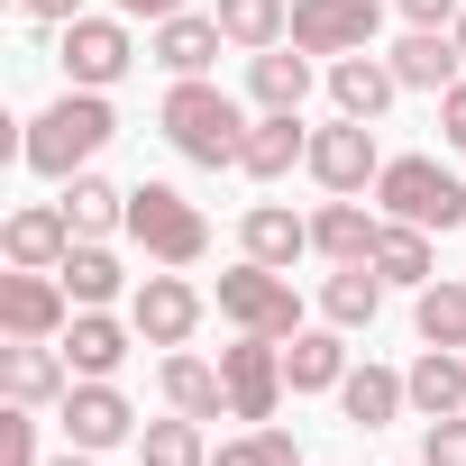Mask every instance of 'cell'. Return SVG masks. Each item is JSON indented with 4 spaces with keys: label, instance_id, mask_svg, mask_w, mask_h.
I'll list each match as a JSON object with an SVG mask.
<instances>
[{
    "label": "cell",
    "instance_id": "obj_1",
    "mask_svg": "<svg viewBox=\"0 0 466 466\" xmlns=\"http://www.w3.org/2000/svg\"><path fill=\"white\" fill-rule=\"evenodd\" d=\"M119 137V110H110V92H83V83H65V101H46L37 119H28V137H19V165L28 174H46V183H74L101 147Z\"/></svg>",
    "mask_w": 466,
    "mask_h": 466
},
{
    "label": "cell",
    "instance_id": "obj_2",
    "mask_svg": "<svg viewBox=\"0 0 466 466\" xmlns=\"http://www.w3.org/2000/svg\"><path fill=\"white\" fill-rule=\"evenodd\" d=\"M156 128L174 137V156H183V165H210V174H219V165H238V156H248V128H257V119L228 101L210 74H183V83L165 92Z\"/></svg>",
    "mask_w": 466,
    "mask_h": 466
},
{
    "label": "cell",
    "instance_id": "obj_3",
    "mask_svg": "<svg viewBox=\"0 0 466 466\" xmlns=\"http://www.w3.org/2000/svg\"><path fill=\"white\" fill-rule=\"evenodd\" d=\"M375 210L384 219H411V228H466V183L439 165V156H384L375 174Z\"/></svg>",
    "mask_w": 466,
    "mask_h": 466
},
{
    "label": "cell",
    "instance_id": "obj_4",
    "mask_svg": "<svg viewBox=\"0 0 466 466\" xmlns=\"http://www.w3.org/2000/svg\"><path fill=\"white\" fill-rule=\"evenodd\" d=\"M128 238L147 248V266H201L210 257V219L174 183H128Z\"/></svg>",
    "mask_w": 466,
    "mask_h": 466
},
{
    "label": "cell",
    "instance_id": "obj_5",
    "mask_svg": "<svg viewBox=\"0 0 466 466\" xmlns=\"http://www.w3.org/2000/svg\"><path fill=\"white\" fill-rule=\"evenodd\" d=\"M219 320L228 329H248V339H293L302 329V293H293V275H275V266H228L219 275Z\"/></svg>",
    "mask_w": 466,
    "mask_h": 466
},
{
    "label": "cell",
    "instance_id": "obj_6",
    "mask_svg": "<svg viewBox=\"0 0 466 466\" xmlns=\"http://www.w3.org/2000/svg\"><path fill=\"white\" fill-rule=\"evenodd\" d=\"M219 384H228V420H275V402L293 393L284 384V339H248L238 329V348H219Z\"/></svg>",
    "mask_w": 466,
    "mask_h": 466
},
{
    "label": "cell",
    "instance_id": "obj_7",
    "mask_svg": "<svg viewBox=\"0 0 466 466\" xmlns=\"http://www.w3.org/2000/svg\"><path fill=\"white\" fill-rule=\"evenodd\" d=\"M56 65H65V83H83V92H110L128 65H137V37H128V19H74L65 28V46H56Z\"/></svg>",
    "mask_w": 466,
    "mask_h": 466
},
{
    "label": "cell",
    "instance_id": "obj_8",
    "mask_svg": "<svg viewBox=\"0 0 466 466\" xmlns=\"http://www.w3.org/2000/svg\"><path fill=\"white\" fill-rule=\"evenodd\" d=\"M56 411H65V439H74V448H92V457H101V448H128V439L147 430L110 375H74V393H65Z\"/></svg>",
    "mask_w": 466,
    "mask_h": 466
},
{
    "label": "cell",
    "instance_id": "obj_9",
    "mask_svg": "<svg viewBox=\"0 0 466 466\" xmlns=\"http://www.w3.org/2000/svg\"><path fill=\"white\" fill-rule=\"evenodd\" d=\"M320 192H366L375 174H384V156H375V119H329V128H311V165H302Z\"/></svg>",
    "mask_w": 466,
    "mask_h": 466
},
{
    "label": "cell",
    "instance_id": "obj_10",
    "mask_svg": "<svg viewBox=\"0 0 466 466\" xmlns=\"http://www.w3.org/2000/svg\"><path fill=\"white\" fill-rule=\"evenodd\" d=\"M375 19H384L375 0H293V46L339 65V56H366L375 46Z\"/></svg>",
    "mask_w": 466,
    "mask_h": 466
},
{
    "label": "cell",
    "instance_id": "obj_11",
    "mask_svg": "<svg viewBox=\"0 0 466 466\" xmlns=\"http://www.w3.org/2000/svg\"><path fill=\"white\" fill-rule=\"evenodd\" d=\"M0 329H10V339H65V329H74V293H65V275H28V266H10V275H0Z\"/></svg>",
    "mask_w": 466,
    "mask_h": 466
},
{
    "label": "cell",
    "instance_id": "obj_12",
    "mask_svg": "<svg viewBox=\"0 0 466 466\" xmlns=\"http://www.w3.org/2000/svg\"><path fill=\"white\" fill-rule=\"evenodd\" d=\"M0 257L28 266V275H56V266L74 257V219H65V201H19L10 219H0Z\"/></svg>",
    "mask_w": 466,
    "mask_h": 466
},
{
    "label": "cell",
    "instance_id": "obj_13",
    "mask_svg": "<svg viewBox=\"0 0 466 466\" xmlns=\"http://www.w3.org/2000/svg\"><path fill=\"white\" fill-rule=\"evenodd\" d=\"M128 320H137L147 348H183V339L201 329V293L183 284V266H165V275H147V284L128 293Z\"/></svg>",
    "mask_w": 466,
    "mask_h": 466
},
{
    "label": "cell",
    "instance_id": "obj_14",
    "mask_svg": "<svg viewBox=\"0 0 466 466\" xmlns=\"http://www.w3.org/2000/svg\"><path fill=\"white\" fill-rule=\"evenodd\" d=\"M0 393H10V402H28V411L65 402V393H74L65 348H56V339H10V348H0Z\"/></svg>",
    "mask_w": 466,
    "mask_h": 466
},
{
    "label": "cell",
    "instance_id": "obj_15",
    "mask_svg": "<svg viewBox=\"0 0 466 466\" xmlns=\"http://www.w3.org/2000/svg\"><path fill=\"white\" fill-rule=\"evenodd\" d=\"M375 238H384V219L357 192H329L311 210V257H329V266H375Z\"/></svg>",
    "mask_w": 466,
    "mask_h": 466
},
{
    "label": "cell",
    "instance_id": "obj_16",
    "mask_svg": "<svg viewBox=\"0 0 466 466\" xmlns=\"http://www.w3.org/2000/svg\"><path fill=\"white\" fill-rule=\"evenodd\" d=\"M293 165H311V128H302V110H257L238 174H257V183H284Z\"/></svg>",
    "mask_w": 466,
    "mask_h": 466
},
{
    "label": "cell",
    "instance_id": "obj_17",
    "mask_svg": "<svg viewBox=\"0 0 466 466\" xmlns=\"http://www.w3.org/2000/svg\"><path fill=\"white\" fill-rule=\"evenodd\" d=\"M402 92V74H393V56H339L329 65V101H339V119H384V101Z\"/></svg>",
    "mask_w": 466,
    "mask_h": 466
},
{
    "label": "cell",
    "instance_id": "obj_18",
    "mask_svg": "<svg viewBox=\"0 0 466 466\" xmlns=\"http://www.w3.org/2000/svg\"><path fill=\"white\" fill-rule=\"evenodd\" d=\"M156 384H165V411H183V420H219V411H228L219 366H210V357H192V348H165Z\"/></svg>",
    "mask_w": 466,
    "mask_h": 466
},
{
    "label": "cell",
    "instance_id": "obj_19",
    "mask_svg": "<svg viewBox=\"0 0 466 466\" xmlns=\"http://www.w3.org/2000/svg\"><path fill=\"white\" fill-rule=\"evenodd\" d=\"M219 46H228V37H219V19H201V10H174V19H156V46H147V56H156V65L183 83V74H210V65H219Z\"/></svg>",
    "mask_w": 466,
    "mask_h": 466
},
{
    "label": "cell",
    "instance_id": "obj_20",
    "mask_svg": "<svg viewBox=\"0 0 466 466\" xmlns=\"http://www.w3.org/2000/svg\"><path fill=\"white\" fill-rule=\"evenodd\" d=\"M238 248H248L257 266H275V275H293V257H311V219H293L284 201H257V210L238 219Z\"/></svg>",
    "mask_w": 466,
    "mask_h": 466
},
{
    "label": "cell",
    "instance_id": "obj_21",
    "mask_svg": "<svg viewBox=\"0 0 466 466\" xmlns=\"http://www.w3.org/2000/svg\"><path fill=\"white\" fill-rule=\"evenodd\" d=\"M128 339H137V320L74 311V329H65V366H74V375H119V366H128Z\"/></svg>",
    "mask_w": 466,
    "mask_h": 466
},
{
    "label": "cell",
    "instance_id": "obj_22",
    "mask_svg": "<svg viewBox=\"0 0 466 466\" xmlns=\"http://www.w3.org/2000/svg\"><path fill=\"white\" fill-rule=\"evenodd\" d=\"M402 393H411V411H420V420L466 411V357H457V348H420V357H411V375H402Z\"/></svg>",
    "mask_w": 466,
    "mask_h": 466
},
{
    "label": "cell",
    "instance_id": "obj_23",
    "mask_svg": "<svg viewBox=\"0 0 466 466\" xmlns=\"http://www.w3.org/2000/svg\"><path fill=\"white\" fill-rule=\"evenodd\" d=\"M393 74H402V92H448V83L466 74V56H457L448 28H411V37L393 46Z\"/></svg>",
    "mask_w": 466,
    "mask_h": 466
},
{
    "label": "cell",
    "instance_id": "obj_24",
    "mask_svg": "<svg viewBox=\"0 0 466 466\" xmlns=\"http://www.w3.org/2000/svg\"><path fill=\"white\" fill-rule=\"evenodd\" d=\"M248 92H257V110H302L311 101V56L293 37L266 46V56H248Z\"/></svg>",
    "mask_w": 466,
    "mask_h": 466
},
{
    "label": "cell",
    "instance_id": "obj_25",
    "mask_svg": "<svg viewBox=\"0 0 466 466\" xmlns=\"http://www.w3.org/2000/svg\"><path fill=\"white\" fill-rule=\"evenodd\" d=\"M284 384H293V393H339V384H348V339H339V329H293Z\"/></svg>",
    "mask_w": 466,
    "mask_h": 466
},
{
    "label": "cell",
    "instance_id": "obj_26",
    "mask_svg": "<svg viewBox=\"0 0 466 466\" xmlns=\"http://www.w3.org/2000/svg\"><path fill=\"white\" fill-rule=\"evenodd\" d=\"M56 201H65V219H74V238H110V228H128V192H119L110 174H92V165H83Z\"/></svg>",
    "mask_w": 466,
    "mask_h": 466
},
{
    "label": "cell",
    "instance_id": "obj_27",
    "mask_svg": "<svg viewBox=\"0 0 466 466\" xmlns=\"http://www.w3.org/2000/svg\"><path fill=\"white\" fill-rule=\"evenodd\" d=\"M219 37L238 46V56H266V46H284L293 37V0H219Z\"/></svg>",
    "mask_w": 466,
    "mask_h": 466
},
{
    "label": "cell",
    "instance_id": "obj_28",
    "mask_svg": "<svg viewBox=\"0 0 466 466\" xmlns=\"http://www.w3.org/2000/svg\"><path fill=\"white\" fill-rule=\"evenodd\" d=\"M56 275H65V293H74V311H110V302L128 293V275H119V257H110L101 238H74V257H65Z\"/></svg>",
    "mask_w": 466,
    "mask_h": 466
},
{
    "label": "cell",
    "instance_id": "obj_29",
    "mask_svg": "<svg viewBox=\"0 0 466 466\" xmlns=\"http://www.w3.org/2000/svg\"><path fill=\"white\" fill-rule=\"evenodd\" d=\"M339 411H348L357 430H384V420H402V411H411V393H402V375H393V366H348Z\"/></svg>",
    "mask_w": 466,
    "mask_h": 466
},
{
    "label": "cell",
    "instance_id": "obj_30",
    "mask_svg": "<svg viewBox=\"0 0 466 466\" xmlns=\"http://www.w3.org/2000/svg\"><path fill=\"white\" fill-rule=\"evenodd\" d=\"M320 311H329V329H375V311H384V275H375V266H339V275L320 284Z\"/></svg>",
    "mask_w": 466,
    "mask_h": 466
},
{
    "label": "cell",
    "instance_id": "obj_31",
    "mask_svg": "<svg viewBox=\"0 0 466 466\" xmlns=\"http://www.w3.org/2000/svg\"><path fill=\"white\" fill-rule=\"evenodd\" d=\"M375 275H384V284H402V293L439 284V275H430V228H411V219H384V238H375Z\"/></svg>",
    "mask_w": 466,
    "mask_h": 466
},
{
    "label": "cell",
    "instance_id": "obj_32",
    "mask_svg": "<svg viewBox=\"0 0 466 466\" xmlns=\"http://www.w3.org/2000/svg\"><path fill=\"white\" fill-rule=\"evenodd\" d=\"M411 329H420V348H466V284H420L411 293Z\"/></svg>",
    "mask_w": 466,
    "mask_h": 466
},
{
    "label": "cell",
    "instance_id": "obj_33",
    "mask_svg": "<svg viewBox=\"0 0 466 466\" xmlns=\"http://www.w3.org/2000/svg\"><path fill=\"white\" fill-rule=\"evenodd\" d=\"M210 466H302V448H293V430L257 420V430H238V439H219Z\"/></svg>",
    "mask_w": 466,
    "mask_h": 466
},
{
    "label": "cell",
    "instance_id": "obj_34",
    "mask_svg": "<svg viewBox=\"0 0 466 466\" xmlns=\"http://www.w3.org/2000/svg\"><path fill=\"white\" fill-rule=\"evenodd\" d=\"M137 457H147V466H210L201 420H183V411H174V420H147V430H137Z\"/></svg>",
    "mask_w": 466,
    "mask_h": 466
},
{
    "label": "cell",
    "instance_id": "obj_35",
    "mask_svg": "<svg viewBox=\"0 0 466 466\" xmlns=\"http://www.w3.org/2000/svg\"><path fill=\"white\" fill-rule=\"evenodd\" d=\"M0 466H46V457H37V411H28V402L0 411Z\"/></svg>",
    "mask_w": 466,
    "mask_h": 466
},
{
    "label": "cell",
    "instance_id": "obj_36",
    "mask_svg": "<svg viewBox=\"0 0 466 466\" xmlns=\"http://www.w3.org/2000/svg\"><path fill=\"white\" fill-rule=\"evenodd\" d=\"M420 466H466V411L420 420Z\"/></svg>",
    "mask_w": 466,
    "mask_h": 466
},
{
    "label": "cell",
    "instance_id": "obj_37",
    "mask_svg": "<svg viewBox=\"0 0 466 466\" xmlns=\"http://www.w3.org/2000/svg\"><path fill=\"white\" fill-rule=\"evenodd\" d=\"M439 137H448V147H466V74L439 92Z\"/></svg>",
    "mask_w": 466,
    "mask_h": 466
},
{
    "label": "cell",
    "instance_id": "obj_38",
    "mask_svg": "<svg viewBox=\"0 0 466 466\" xmlns=\"http://www.w3.org/2000/svg\"><path fill=\"white\" fill-rule=\"evenodd\" d=\"M411 28H457V0H393Z\"/></svg>",
    "mask_w": 466,
    "mask_h": 466
},
{
    "label": "cell",
    "instance_id": "obj_39",
    "mask_svg": "<svg viewBox=\"0 0 466 466\" xmlns=\"http://www.w3.org/2000/svg\"><path fill=\"white\" fill-rule=\"evenodd\" d=\"M19 10L46 19V28H74V19H83V0H19Z\"/></svg>",
    "mask_w": 466,
    "mask_h": 466
},
{
    "label": "cell",
    "instance_id": "obj_40",
    "mask_svg": "<svg viewBox=\"0 0 466 466\" xmlns=\"http://www.w3.org/2000/svg\"><path fill=\"white\" fill-rule=\"evenodd\" d=\"M183 0H119V19H174Z\"/></svg>",
    "mask_w": 466,
    "mask_h": 466
},
{
    "label": "cell",
    "instance_id": "obj_41",
    "mask_svg": "<svg viewBox=\"0 0 466 466\" xmlns=\"http://www.w3.org/2000/svg\"><path fill=\"white\" fill-rule=\"evenodd\" d=\"M46 466H101V457H92V448H65V457H46Z\"/></svg>",
    "mask_w": 466,
    "mask_h": 466
},
{
    "label": "cell",
    "instance_id": "obj_42",
    "mask_svg": "<svg viewBox=\"0 0 466 466\" xmlns=\"http://www.w3.org/2000/svg\"><path fill=\"white\" fill-rule=\"evenodd\" d=\"M448 37H457V56H466V10H457V28H448Z\"/></svg>",
    "mask_w": 466,
    "mask_h": 466
},
{
    "label": "cell",
    "instance_id": "obj_43",
    "mask_svg": "<svg viewBox=\"0 0 466 466\" xmlns=\"http://www.w3.org/2000/svg\"><path fill=\"white\" fill-rule=\"evenodd\" d=\"M411 466H420V457H411Z\"/></svg>",
    "mask_w": 466,
    "mask_h": 466
}]
</instances>
